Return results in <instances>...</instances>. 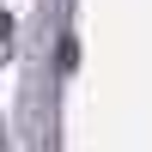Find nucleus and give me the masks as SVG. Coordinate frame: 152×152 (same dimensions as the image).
<instances>
[]
</instances>
